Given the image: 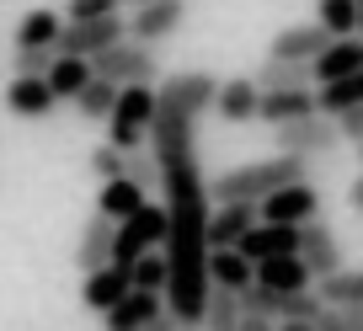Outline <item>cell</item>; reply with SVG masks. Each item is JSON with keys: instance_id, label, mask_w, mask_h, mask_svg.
<instances>
[{"instance_id": "obj_1", "label": "cell", "mask_w": 363, "mask_h": 331, "mask_svg": "<svg viewBox=\"0 0 363 331\" xmlns=\"http://www.w3.org/2000/svg\"><path fill=\"white\" fill-rule=\"evenodd\" d=\"M299 176H310V155L278 150L272 160H251V166H235V172L214 176V182H208V198H214V203H230V198H251V203H262L267 193H278L284 182H299Z\"/></svg>"}, {"instance_id": "obj_2", "label": "cell", "mask_w": 363, "mask_h": 331, "mask_svg": "<svg viewBox=\"0 0 363 331\" xmlns=\"http://www.w3.org/2000/svg\"><path fill=\"white\" fill-rule=\"evenodd\" d=\"M166 230H171L166 203H145V208H134L128 219H118V235H113V262L134 267L145 252L166 246Z\"/></svg>"}, {"instance_id": "obj_3", "label": "cell", "mask_w": 363, "mask_h": 331, "mask_svg": "<svg viewBox=\"0 0 363 331\" xmlns=\"http://www.w3.org/2000/svg\"><path fill=\"white\" fill-rule=\"evenodd\" d=\"M150 118H155V91L150 80H134V86H118V107L107 118V139L118 150H139L150 139Z\"/></svg>"}, {"instance_id": "obj_4", "label": "cell", "mask_w": 363, "mask_h": 331, "mask_svg": "<svg viewBox=\"0 0 363 331\" xmlns=\"http://www.w3.org/2000/svg\"><path fill=\"white\" fill-rule=\"evenodd\" d=\"M91 69L118 86H134V80H155L160 75V59H155V43H139V38H118L113 48L91 59Z\"/></svg>"}, {"instance_id": "obj_5", "label": "cell", "mask_w": 363, "mask_h": 331, "mask_svg": "<svg viewBox=\"0 0 363 331\" xmlns=\"http://www.w3.org/2000/svg\"><path fill=\"white\" fill-rule=\"evenodd\" d=\"M118 38H128V16L113 11V16H91V22H69L59 27V54H80V59H96L102 48H113Z\"/></svg>"}, {"instance_id": "obj_6", "label": "cell", "mask_w": 363, "mask_h": 331, "mask_svg": "<svg viewBox=\"0 0 363 331\" xmlns=\"http://www.w3.org/2000/svg\"><path fill=\"white\" fill-rule=\"evenodd\" d=\"M272 139H278V150H294V155H320V150H331L342 139L337 128V113H305V118H289V123H272Z\"/></svg>"}, {"instance_id": "obj_7", "label": "cell", "mask_w": 363, "mask_h": 331, "mask_svg": "<svg viewBox=\"0 0 363 331\" xmlns=\"http://www.w3.org/2000/svg\"><path fill=\"white\" fill-rule=\"evenodd\" d=\"M107 331H139V326H177V315H171L166 294H155V288H128L123 299H118L113 310H107L102 320Z\"/></svg>"}, {"instance_id": "obj_8", "label": "cell", "mask_w": 363, "mask_h": 331, "mask_svg": "<svg viewBox=\"0 0 363 331\" xmlns=\"http://www.w3.org/2000/svg\"><path fill=\"white\" fill-rule=\"evenodd\" d=\"M182 22H187V0H145V6L128 11V38L160 43V38H171Z\"/></svg>"}, {"instance_id": "obj_9", "label": "cell", "mask_w": 363, "mask_h": 331, "mask_svg": "<svg viewBox=\"0 0 363 331\" xmlns=\"http://www.w3.org/2000/svg\"><path fill=\"white\" fill-rule=\"evenodd\" d=\"M262 219H284V225H305V219H315L320 208V193L310 187V176H299V182H284L278 193L262 198Z\"/></svg>"}, {"instance_id": "obj_10", "label": "cell", "mask_w": 363, "mask_h": 331, "mask_svg": "<svg viewBox=\"0 0 363 331\" xmlns=\"http://www.w3.org/2000/svg\"><path fill=\"white\" fill-rule=\"evenodd\" d=\"M257 219H262V208L251 203V198L214 203V214H208V252H219V246H240V235H246Z\"/></svg>"}, {"instance_id": "obj_11", "label": "cell", "mask_w": 363, "mask_h": 331, "mask_svg": "<svg viewBox=\"0 0 363 331\" xmlns=\"http://www.w3.org/2000/svg\"><path fill=\"white\" fill-rule=\"evenodd\" d=\"M113 235H118V219H107L102 208L80 225V240H75V267L80 273H96V267L113 262Z\"/></svg>"}, {"instance_id": "obj_12", "label": "cell", "mask_w": 363, "mask_h": 331, "mask_svg": "<svg viewBox=\"0 0 363 331\" xmlns=\"http://www.w3.org/2000/svg\"><path fill=\"white\" fill-rule=\"evenodd\" d=\"M320 310H326L320 288H272V315L284 331H315Z\"/></svg>"}, {"instance_id": "obj_13", "label": "cell", "mask_w": 363, "mask_h": 331, "mask_svg": "<svg viewBox=\"0 0 363 331\" xmlns=\"http://www.w3.org/2000/svg\"><path fill=\"white\" fill-rule=\"evenodd\" d=\"M134 288V273H128L123 262H107L96 267V273H86V288H80V299H86V310H96V315H107V310L118 305V299Z\"/></svg>"}, {"instance_id": "obj_14", "label": "cell", "mask_w": 363, "mask_h": 331, "mask_svg": "<svg viewBox=\"0 0 363 331\" xmlns=\"http://www.w3.org/2000/svg\"><path fill=\"white\" fill-rule=\"evenodd\" d=\"M299 257L310 262L315 284H320L326 273H337V267H342V246H337V235H331L320 219H305V225H299Z\"/></svg>"}, {"instance_id": "obj_15", "label": "cell", "mask_w": 363, "mask_h": 331, "mask_svg": "<svg viewBox=\"0 0 363 331\" xmlns=\"http://www.w3.org/2000/svg\"><path fill=\"white\" fill-rule=\"evenodd\" d=\"M310 69H315V80H320V86H326V80H342V75H352V69H363V33L331 38V43L320 48L315 59H310Z\"/></svg>"}, {"instance_id": "obj_16", "label": "cell", "mask_w": 363, "mask_h": 331, "mask_svg": "<svg viewBox=\"0 0 363 331\" xmlns=\"http://www.w3.org/2000/svg\"><path fill=\"white\" fill-rule=\"evenodd\" d=\"M6 107H11L16 118H48L59 107L54 86H48V75H16L11 86H6Z\"/></svg>"}, {"instance_id": "obj_17", "label": "cell", "mask_w": 363, "mask_h": 331, "mask_svg": "<svg viewBox=\"0 0 363 331\" xmlns=\"http://www.w3.org/2000/svg\"><path fill=\"white\" fill-rule=\"evenodd\" d=\"M315 91L310 86H272V91H262V102H257V118L262 123H289V118H305V113H315Z\"/></svg>"}, {"instance_id": "obj_18", "label": "cell", "mask_w": 363, "mask_h": 331, "mask_svg": "<svg viewBox=\"0 0 363 331\" xmlns=\"http://www.w3.org/2000/svg\"><path fill=\"white\" fill-rule=\"evenodd\" d=\"M331 43L326 22H305V27H284V33L267 43V59H315L320 48Z\"/></svg>"}, {"instance_id": "obj_19", "label": "cell", "mask_w": 363, "mask_h": 331, "mask_svg": "<svg viewBox=\"0 0 363 331\" xmlns=\"http://www.w3.org/2000/svg\"><path fill=\"white\" fill-rule=\"evenodd\" d=\"M257 284L267 288H315V273L299 252H278V257H262L257 262Z\"/></svg>"}, {"instance_id": "obj_20", "label": "cell", "mask_w": 363, "mask_h": 331, "mask_svg": "<svg viewBox=\"0 0 363 331\" xmlns=\"http://www.w3.org/2000/svg\"><path fill=\"white\" fill-rule=\"evenodd\" d=\"M257 102H262V86L246 80V75H235V80H219L214 113L225 118V123H251V118H257Z\"/></svg>"}, {"instance_id": "obj_21", "label": "cell", "mask_w": 363, "mask_h": 331, "mask_svg": "<svg viewBox=\"0 0 363 331\" xmlns=\"http://www.w3.org/2000/svg\"><path fill=\"white\" fill-rule=\"evenodd\" d=\"M208 278H214V288H246L257 284V262H251L240 246H219V252H208Z\"/></svg>"}, {"instance_id": "obj_22", "label": "cell", "mask_w": 363, "mask_h": 331, "mask_svg": "<svg viewBox=\"0 0 363 331\" xmlns=\"http://www.w3.org/2000/svg\"><path fill=\"white\" fill-rule=\"evenodd\" d=\"M145 203H150V193L134 182V176H107L102 193H96V208H102L107 219H128L134 208H145Z\"/></svg>"}, {"instance_id": "obj_23", "label": "cell", "mask_w": 363, "mask_h": 331, "mask_svg": "<svg viewBox=\"0 0 363 331\" xmlns=\"http://www.w3.org/2000/svg\"><path fill=\"white\" fill-rule=\"evenodd\" d=\"M91 75H96V69H91V59H80V54H59L54 64H48V86H54L59 102H75V91Z\"/></svg>"}, {"instance_id": "obj_24", "label": "cell", "mask_w": 363, "mask_h": 331, "mask_svg": "<svg viewBox=\"0 0 363 331\" xmlns=\"http://www.w3.org/2000/svg\"><path fill=\"white\" fill-rule=\"evenodd\" d=\"M59 27H65V16L48 11V6H38V11H27L22 27H16V48H54Z\"/></svg>"}, {"instance_id": "obj_25", "label": "cell", "mask_w": 363, "mask_h": 331, "mask_svg": "<svg viewBox=\"0 0 363 331\" xmlns=\"http://www.w3.org/2000/svg\"><path fill=\"white\" fill-rule=\"evenodd\" d=\"M75 107H80V118H113V107H118V80H107V75H91L86 86L75 91Z\"/></svg>"}, {"instance_id": "obj_26", "label": "cell", "mask_w": 363, "mask_h": 331, "mask_svg": "<svg viewBox=\"0 0 363 331\" xmlns=\"http://www.w3.org/2000/svg\"><path fill=\"white\" fill-rule=\"evenodd\" d=\"M240 326H246V331L278 326V315H272V288L267 284H246V288H240Z\"/></svg>"}, {"instance_id": "obj_27", "label": "cell", "mask_w": 363, "mask_h": 331, "mask_svg": "<svg viewBox=\"0 0 363 331\" xmlns=\"http://www.w3.org/2000/svg\"><path fill=\"white\" fill-rule=\"evenodd\" d=\"M310 80H315L310 59H267V64L257 69V86H262V91H272V86H310Z\"/></svg>"}, {"instance_id": "obj_28", "label": "cell", "mask_w": 363, "mask_h": 331, "mask_svg": "<svg viewBox=\"0 0 363 331\" xmlns=\"http://www.w3.org/2000/svg\"><path fill=\"white\" fill-rule=\"evenodd\" d=\"M203 326L208 331H235L240 326V294H235V288H208Z\"/></svg>"}, {"instance_id": "obj_29", "label": "cell", "mask_w": 363, "mask_h": 331, "mask_svg": "<svg viewBox=\"0 0 363 331\" xmlns=\"http://www.w3.org/2000/svg\"><path fill=\"white\" fill-rule=\"evenodd\" d=\"M315 102H320V113H342V107L363 102V69H352V75H342V80H326L315 91Z\"/></svg>"}, {"instance_id": "obj_30", "label": "cell", "mask_w": 363, "mask_h": 331, "mask_svg": "<svg viewBox=\"0 0 363 331\" xmlns=\"http://www.w3.org/2000/svg\"><path fill=\"white\" fill-rule=\"evenodd\" d=\"M128 273H134V288H155V294H166V284H171V257H166V246L145 252Z\"/></svg>"}, {"instance_id": "obj_31", "label": "cell", "mask_w": 363, "mask_h": 331, "mask_svg": "<svg viewBox=\"0 0 363 331\" xmlns=\"http://www.w3.org/2000/svg\"><path fill=\"white\" fill-rule=\"evenodd\" d=\"M315 288H320L326 305H352V299H363V267L358 273H352V267H337V273H326Z\"/></svg>"}, {"instance_id": "obj_32", "label": "cell", "mask_w": 363, "mask_h": 331, "mask_svg": "<svg viewBox=\"0 0 363 331\" xmlns=\"http://www.w3.org/2000/svg\"><path fill=\"white\" fill-rule=\"evenodd\" d=\"M315 22H326L331 38L358 33V0H315Z\"/></svg>"}, {"instance_id": "obj_33", "label": "cell", "mask_w": 363, "mask_h": 331, "mask_svg": "<svg viewBox=\"0 0 363 331\" xmlns=\"http://www.w3.org/2000/svg\"><path fill=\"white\" fill-rule=\"evenodd\" d=\"M123 176H134L145 193H160V160H155V150H128Z\"/></svg>"}, {"instance_id": "obj_34", "label": "cell", "mask_w": 363, "mask_h": 331, "mask_svg": "<svg viewBox=\"0 0 363 331\" xmlns=\"http://www.w3.org/2000/svg\"><path fill=\"white\" fill-rule=\"evenodd\" d=\"M128 166V150H118L113 139H107L102 150H91V172H96V182H107V176H123Z\"/></svg>"}, {"instance_id": "obj_35", "label": "cell", "mask_w": 363, "mask_h": 331, "mask_svg": "<svg viewBox=\"0 0 363 331\" xmlns=\"http://www.w3.org/2000/svg\"><path fill=\"white\" fill-rule=\"evenodd\" d=\"M54 59H59V48H16L11 69H16V75H48Z\"/></svg>"}, {"instance_id": "obj_36", "label": "cell", "mask_w": 363, "mask_h": 331, "mask_svg": "<svg viewBox=\"0 0 363 331\" xmlns=\"http://www.w3.org/2000/svg\"><path fill=\"white\" fill-rule=\"evenodd\" d=\"M113 11H123V0H69L65 6L69 22H91V16H113Z\"/></svg>"}, {"instance_id": "obj_37", "label": "cell", "mask_w": 363, "mask_h": 331, "mask_svg": "<svg viewBox=\"0 0 363 331\" xmlns=\"http://www.w3.org/2000/svg\"><path fill=\"white\" fill-rule=\"evenodd\" d=\"M337 128H342V139H352V145H358V139H363V102L342 107V113H337Z\"/></svg>"}, {"instance_id": "obj_38", "label": "cell", "mask_w": 363, "mask_h": 331, "mask_svg": "<svg viewBox=\"0 0 363 331\" xmlns=\"http://www.w3.org/2000/svg\"><path fill=\"white\" fill-rule=\"evenodd\" d=\"M347 203H352V214H363V176L347 187Z\"/></svg>"}, {"instance_id": "obj_39", "label": "cell", "mask_w": 363, "mask_h": 331, "mask_svg": "<svg viewBox=\"0 0 363 331\" xmlns=\"http://www.w3.org/2000/svg\"><path fill=\"white\" fill-rule=\"evenodd\" d=\"M358 33H363V0H358Z\"/></svg>"}, {"instance_id": "obj_40", "label": "cell", "mask_w": 363, "mask_h": 331, "mask_svg": "<svg viewBox=\"0 0 363 331\" xmlns=\"http://www.w3.org/2000/svg\"><path fill=\"white\" fill-rule=\"evenodd\" d=\"M123 6H128V11H134V6H145V0H123Z\"/></svg>"}, {"instance_id": "obj_41", "label": "cell", "mask_w": 363, "mask_h": 331, "mask_svg": "<svg viewBox=\"0 0 363 331\" xmlns=\"http://www.w3.org/2000/svg\"><path fill=\"white\" fill-rule=\"evenodd\" d=\"M358 160H363V139H358Z\"/></svg>"}]
</instances>
